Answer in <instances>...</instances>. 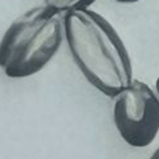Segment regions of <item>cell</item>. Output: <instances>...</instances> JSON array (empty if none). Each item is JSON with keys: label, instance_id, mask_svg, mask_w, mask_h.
<instances>
[{"label": "cell", "instance_id": "cell-1", "mask_svg": "<svg viewBox=\"0 0 159 159\" xmlns=\"http://www.w3.org/2000/svg\"><path fill=\"white\" fill-rule=\"evenodd\" d=\"M65 42L84 78L101 93L113 98L132 80V64L112 24L90 8L64 16Z\"/></svg>", "mask_w": 159, "mask_h": 159}, {"label": "cell", "instance_id": "cell-2", "mask_svg": "<svg viewBox=\"0 0 159 159\" xmlns=\"http://www.w3.org/2000/svg\"><path fill=\"white\" fill-rule=\"evenodd\" d=\"M65 41L64 14L47 5L25 10L0 39V69L11 79L41 71Z\"/></svg>", "mask_w": 159, "mask_h": 159}, {"label": "cell", "instance_id": "cell-3", "mask_svg": "<svg viewBox=\"0 0 159 159\" xmlns=\"http://www.w3.org/2000/svg\"><path fill=\"white\" fill-rule=\"evenodd\" d=\"M113 99V124L122 140L132 148L150 145L159 132V94L134 79Z\"/></svg>", "mask_w": 159, "mask_h": 159}, {"label": "cell", "instance_id": "cell-4", "mask_svg": "<svg viewBox=\"0 0 159 159\" xmlns=\"http://www.w3.org/2000/svg\"><path fill=\"white\" fill-rule=\"evenodd\" d=\"M94 2L96 0H43V4L65 16L66 13L76 9L89 8Z\"/></svg>", "mask_w": 159, "mask_h": 159}, {"label": "cell", "instance_id": "cell-5", "mask_svg": "<svg viewBox=\"0 0 159 159\" xmlns=\"http://www.w3.org/2000/svg\"><path fill=\"white\" fill-rule=\"evenodd\" d=\"M149 159H159V147H158V149L149 157Z\"/></svg>", "mask_w": 159, "mask_h": 159}, {"label": "cell", "instance_id": "cell-6", "mask_svg": "<svg viewBox=\"0 0 159 159\" xmlns=\"http://www.w3.org/2000/svg\"><path fill=\"white\" fill-rule=\"evenodd\" d=\"M117 2H120V3H126V4H130V3H136V2H139V0H117Z\"/></svg>", "mask_w": 159, "mask_h": 159}, {"label": "cell", "instance_id": "cell-7", "mask_svg": "<svg viewBox=\"0 0 159 159\" xmlns=\"http://www.w3.org/2000/svg\"><path fill=\"white\" fill-rule=\"evenodd\" d=\"M155 87H157V93L159 94V76H158V79H157V83H155Z\"/></svg>", "mask_w": 159, "mask_h": 159}]
</instances>
